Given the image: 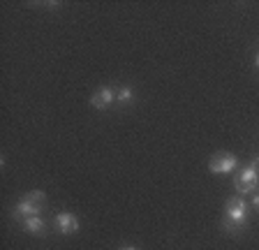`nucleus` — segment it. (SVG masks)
Segmentation results:
<instances>
[{
	"mask_svg": "<svg viewBox=\"0 0 259 250\" xmlns=\"http://www.w3.org/2000/svg\"><path fill=\"white\" fill-rule=\"evenodd\" d=\"M248 223V204L243 197H232L225 206V227L229 232H236Z\"/></svg>",
	"mask_w": 259,
	"mask_h": 250,
	"instance_id": "f257e3e1",
	"label": "nucleus"
},
{
	"mask_svg": "<svg viewBox=\"0 0 259 250\" xmlns=\"http://www.w3.org/2000/svg\"><path fill=\"white\" fill-rule=\"evenodd\" d=\"M257 183H259V169L252 167V164H245V167L238 172V176L234 179V185L241 195H248V192L257 190Z\"/></svg>",
	"mask_w": 259,
	"mask_h": 250,
	"instance_id": "f03ea898",
	"label": "nucleus"
},
{
	"mask_svg": "<svg viewBox=\"0 0 259 250\" xmlns=\"http://www.w3.org/2000/svg\"><path fill=\"white\" fill-rule=\"evenodd\" d=\"M44 204V192L35 190V192H28L19 204H16L14 211L19 213L21 218H30V216H39V209Z\"/></svg>",
	"mask_w": 259,
	"mask_h": 250,
	"instance_id": "7ed1b4c3",
	"label": "nucleus"
},
{
	"mask_svg": "<svg viewBox=\"0 0 259 250\" xmlns=\"http://www.w3.org/2000/svg\"><path fill=\"white\" fill-rule=\"evenodd\" d=\"M238 167V158L234 153H218L215 158H210L208 169L213 174H229Z\"/></svg>",
	"mask_w": 259,
	"mask_h": 250,
	"instance_id": "20e7f679",
	"label": "nucleus"
},
{
	"mask_svg": "<svg viewBox=\"0 0 259 250\" xmlns=\"http://www.w3.org/2000/svg\"><path fill=\"white\" fill-rule=\"evenodd\" d=\"M56 227H58L60 234H74V232H79V218L63 211L56 216Z\"/></svg>",
	"mask_w": 259,
	"mask_h": 250,
	"instance_id": "39448f33",
	"label": "nucleus"
},
{
	"mask_svg": "<svg viewBox=\"0 0 259 250\" xmlns=\"http://www.w3.org/2000/svg\"><path fill=\"white\" fill-rule=\"evenodd\" d=\"M113 100H116V93H113V88L102 86V88H97L95 95L91 98V104L95 109H109L113 104Z\"/></svg>",
	"mask_w": 259,
	"mask_h": 250,
	"instance_id": "423d86ee",
	"label": "nucleus"
},
{
	"mask_svg": "<svg viewBox=\"0 0 259 250\" xmlns=\"http://www.w3.org/2000/svg\"><path fill=\"white\" fill-rule=\"evenodd\" d=\"M23 229H26L28 234H47L44 229H47V225H44V220L39 216H30V218H23Z\"/></svg>",
	"mask_w": 259,
	"mask_h": 250,
	"instance_id": "0eeeda50",
	"label": "nucleus"
},
{
	"mask_svg": "<svg viewBox=\"0 0 259 250\" xmlns=\"http://www.w3.org/2000/svg\"><path fill=\"white\" fill-rule=\"evenodd\" d=\"M116 100H118L120 104H130L132 100H135V91H132V88H127V86L118 88V91H116Z\"/></svg>",
	"mask_w": 259,
	"mask_h": 250,
	"instance_id": "6e6552de",
	"label": "nucleus"
},
{
	"mask_svg": "<svg viewBox=\"0 0 259 250\" xmlns=\"http://www.w3.org/2000/svg\"><path fill=\"white\" fill-rule=\"evenodd\" d=\"M250 164H252V167H257V169H259V155H254V158L250 160Z\"/></svg>",
	"mask_w": 259,
	"mask_h": 250,
	"instance_id": "1a4fd4ad",
	"label": "nucleus"
},
{
	"mask_svg": "<svg viewBox=\"0 0 259 250\" xmlns=\"http://www.w3.org/2000/svg\"><path fill=\"white\" fill-rule=\"evenodd\" d=\"M252 204H254V206H257V209H259V195H254V199H252Z\"/></svg>",
	"mask_w": 259,
	"mask_h": 250,
	"instance_id": "9d476101",
	"label": "nucleus"
},
{
	"mask_svg": "<svg viewBox=\"0 0 259 250\" xmlns=\"http://www.w3.org/2000/svg\"><path fill=\"white\" fill-rule=\"evenodd\" d=\"M254 65H257V70H259V54H257V58H254Z\"/></svg>",
	"mask_w": 259,
	"mask_h": 250,
	"instance_id": "9b49d317",
	"label": "nucleus"
},
{
	"mask_svg": "<svg viewBox=\"0 0 259 250\" xmlns=\"http://www.w3.org/2000/svg\"><path fill=\"white\" fill-rule=\"evenodd\" d=\"M120 250H137V248H120Z\"/></svg>",
	"mask_w": 259,
	"mask_h": 250,
	"instance_id": "f8f14e48",
	"label": "nucleus"
}]
</instances>
